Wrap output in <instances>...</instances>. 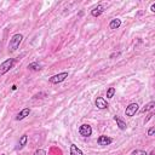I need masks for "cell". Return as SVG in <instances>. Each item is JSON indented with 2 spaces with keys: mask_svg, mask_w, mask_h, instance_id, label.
<instances>
[{
  "mask_svg": "<svg viewBox=\"0 0 155 155\" xmlns=\"http://www.w3.org/2000/svg\"><path fill=\"white\" fill-rule=\"evenodd\" d=\"M22 40H23V35L22 34H15V35H12V38L10 39V42H8V52L10 53L15 52L19 47Z\"/></svg>",
  "mask_w": 155,
  "mask_h": 155,
  "instance_id": "1",
  "label": "cell"
},
{
  "mask_svg": "<svg viewBox=\"0 0 155 155\" xmlns=\"http://www.w3.org/2000/svg\"><path fill=\"white\" fill-rule=\"evenodd\" d=\"M15 63H16V58H7L6 61H4L0 64V76L5 75L7 71H10V69H12Z\"/></svg>",
  "mask_w": 155,
  "mask_h": 155,
  "instance_id": "2",
  "label": "cell"
},
{
  "mask_svg": "<svg viewBox=\"0 0 155 155\" xmlns=\"http://www.w3.org/2000/svg\"><path fill=\"white\" fill-rule=\"evenodd\" d=\"M67 78H68V71H63V73H59V74H56V75L51 76L48 79V81L51 84H59V82H63Z\"/></svg>",
  "mask_w": 155,
  "mask_h": 155,
  "instance_id": "3",
  "label": "cell"
},
{
  "mask_svg": "<svg viewBox=\"0 0 155 155\" xmlns=\"http://www.w3.org/2000/svg\"><path fill=\"white\" fill-rule=\"evenodd\" d=\"M138 103H130L127 107H126V109H125V115L126 116H134L136 115V113L138 111Z\"/></svg>",
  "mask_w": 155,
  "mask_h": 155,
  "instance_id": "4",
  "label": "cell"
},
{
  "mask_svg": "<svg viewBox=\"0 0 155 155\" xmlns=\"http://www.w3.org/2000/svg\"><path fill=\"white\" fill-rule=\"evenodd\" d=\"M79 133L82 137H90L92 134V127L88 124H84L79 127Z\"/></svg>",
  "mask_w": 155,
  "mask_h": 155,
  "instance_id": "5",
  "label": "cell"
},
{
  "mask_svg": "<svg viewBox=\"0 0 155 155\" xmlns=\"http://www.w3.org/2000/svg\"><path fill=\"white\" fill-rule=\"evenodd\" d=\"M111 142H113V138H110V137H108V136H104V134L99 136L98 139H97L98 145H102V147L109 145V144H111Z\"/></svg>",
  "mask_w": 155,
  "mask_h": 155,
  "instance_id": "6",
  "label": "cell"
},
{
  "mask_svg": "<svg viewBox=\"0 0 155 155\" xmlns=\"http://www.w3.org/2000/svg\"><path fill=\"white\" fill-rule=\"evenodd\" d=\"M103 12H104V6L101 5V4H98L97 6H94V7L91 10V16H93V17H99Z\"/></svg>",
  "mask_w": 155,
  "mask_h": 155,
  "instance_id": "7",
  "label": "cell"
},
{
  "mask_svg": "<svg viewBox=\"0 0 155 155\" xmlns=\"http://www.w3.org/2000/svg\"><path fill=\"white\" fill-rule=\"evenodd\" d=\"M94 104H96V107H97L98 109H101V110H103V109H107V108H108V103H107V101H105L103 97H97V98H96Z\"/></svg>",
  "mask_w": 155,
  "mask_h": 155,
  "instance_id": "8",
  "label": "cell"
},
{
  "mask_svg": "<svg viewBox=\"0 0 155 155\" xmlns=\"http://www.w3.org/2000/svg\"><path fill=\"white\" fill-rule=\"evenodd\" d=\"M29 114H30V108H24V109H22V110L17 114L16 120H17V121L23 120V119H25L27 116H29Z\"/></svg>",
  "mask_w": 155,
  "mask_h": 155,
  "instance_id": "9",
  "label": "cell"
},
{
  "mask_svg": "<svg viewBox=\"0 0 155 155\" xmlns=\"http://www.w3.org/2000/svg\"><path fill=\"white\" fill-rule=\"evenodd\" d=\"M27 142H28V136H27V134L21 136V138H19V140H18V144H17V147H16V150L23 149V148L27 145Z\"/></svg>",
  "mask_w": 155,
  "mask_h": 155,
  "instance_id": "10",
  "label": "cell"
},
{
  "mask_svg": "<svg viewBox=\"0 0 155 155\" xmlns=\"http://www.w3.org/2000/svg\"><path fill=\"white\" fill-rule=\"evenodd\" d=\"M113 119H114V121L116 122V126H117L120 130H122V131H125V130H126V127H127V126H126V124H125V121H124V120H121L117 115H115Z\"/></svg>",
  "mask_w": 155,
  "mask_h": 155,
  "instance_id": "11",
  "label": "cell"
},
{
  "mask_svg": "<svg viewBox=\"0 0 155 155\" xmlns=\"http://www.w3.org/2000/svg\"><path fill=\"white\" fill-rule=\"evenodd\" d=\"M120 25H121V19H120V18H114V19H111L110 23H109V28L113 29V30L120 28Z\"/></svg>",
  "mask_w": 155,
  "mask_h": 155,
  "instance_id": "12",
  "label": "cell"
},
{
  "mask_svg": "<svg viewBox=\"0 0 155 155\" xmlns=\"http://www.w3.org/2000/svg\"><path fill=\"white\" fill-rule=\"evenodd\" d=\"M70 155H84V153L75 144H70Z\"/></svg>",
  "mask_w": 155,
  "mask_h": 155,
  "instance_id": "13",
  "label": "cell"
},
{
  "mask_svg": "<svg viewBox=\"0 0 155 155\" xmlns=\"http://www.w3.org/2000/svg\"><path fill=\"white\" fill-rule=\"evenodd\" d=\"M28 69L31 70V71H39L41 69V65L38 62H33V63H29L28 64Z\"/></svg>",
  "mask_w": 155,
  "mask_h": 155,
  "instance_id": "14",
  "label": "cell"
},
{
  "mask_svg": "<svg viewBox=\"0 0 155 155\" xmlns=\"http://www.w3.org/2000/svg\"><path fill=\"white\" fill-rule=\"evenodd\" d=\"M155 108V102L154 101H151V102H149L148 104H145V107L140 110V113H147V111H150V110H153Z\"/></svg>",
  "mask_w": 155,
  "mask_h": 155,
  "instance_id": "15",
  "label": "cell"
},
{
  "mask_svg": "<svg viewBox=\"0 0 155 155\" xmlns=\"http://www.w3.org/2000/svg\"><path fill=\"white\" fill-rule=\"evenodd\" d=\"M115 87H109L108 90H107V98H113L114 97V94H115Z\"/></svg>",
  "mask_w": 155,
  "mask_h": 155,
  "instance_id": "16",
  "label": "cell"
},
{
  "mask_svg": "<svg viewBox=\"0 0 155 155\" xmlns=\"http://www.w3.org/2000/svg\"><path fill=\"white\" fill-rule=\"evenodd\" d=\"M131 155H148V154H147V151H144V150L136 149V150H133V151L131 153Z\"/></svg>",
  "mask_w": 155,
  "mask_h": 155,
  "instance_id": "17",
  "label": "cell"
},
{
  "mask_svg": "<svg viewBox=\"0 0 155 155\" xmlns=\"http://www.w3.org/2000/svg\"><path fill=\"white\" fill-rule=\"evenodd\" d=\"M33 155H46V151L44 149H38V150H35V153Z\"/></svg>",
  "mask_w": 155,
  "mask_h": 155,
  "instance_id": "18",
  "label": "cell"
},
{
  "mask_svg": "<svg viewBox=\"0 0 155 155\" xmlns=\"http://www.w3.org/2000/svg\"><path fill=\"white\" fill-rule=\"evenodd\" d=\"M154 133H155V127H150L148 130V136H154Z\"/></svg>",
  "mask_w": 155,
  "mask_h": 155,
  "instance_id": "19",
  "label": "cell"
},
{
  "mask_svg": "<svg viewBox=\"0 0 155 155\" xmlns=\"http://www.w3.org/2000/svg\"><path fill=\"white\" fill-rule=\"evenodd\" d=\"M150 11H151V12H155V2L151 4V6H150Z\"/></svg>",
  "mask_w": 155,
  "mask_h": 155,
  "instance_id": "20",
  "label": "cell"
},
{
  "mask_svg": "<svg viewBox=\"0 0 155 155\" xmlns=\"http://www.w3.org/2000/svg\"><path fill=\"white\" fill-rule=\"evenodd\" d=\"M153 115H154V114H153V113H150V114H149V116H148V117L145 119V121H144V124H145V122H148V120H149V119H151V116H153Z\"/></svg>",
  "mask_w": 155,
  "mask_h": 155,
  "instance_id": "21",
  "label": "cell"
},
{
  "mask_svg": "<svg viewBox=\"0 0 155 155\" xmlns=\"http://www.w3.org/2000/svg\"><path fill=\"white\" fill-rule=\"evenodd\" d=\"M11 88H12V91H16V90H17V86H16V85H12Z\"/></svg>",
  "mask_w": 155,
  "mask_h": 155,
  "instance_id": "22",
  "label": "cell"
},
{
  "mask_svg": "<svg viewBox=\"0 0 155 155\" xmlns=\"http://www.w3.org/2000/svg\"><path fill=\"white\" fill-rule=\"evenodd\" d=\"M149 155H155V151H154V150H151V151H150V154H149Z\"/></svg>",
  "mask_w": 155,
  "mask_h": 155,
  "instance_id": "23",
  "label": "cell"
},
{
  "mask_svg": "<svg viewBox=\"0 0 155 155\" xmlns=\"http://www.w3.org/2000/svg\"><path fill=\"white\" fill-rule=\"evenodd\" d=\"M1 155H5V154H1Z\"/></svg>",
  "mask_w": 155,
  "mask_h": 155,
  "instance_id": "24",
  "label": "cell"
}]
</instances>
